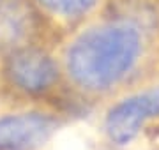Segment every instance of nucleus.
Wrapping results in <instances>:
<instances>
[{
  "label": "nucleus",
  "instance_id": "1",
  "mask_svg": "<svg viewBox=\"0 0 159 150\" xmlns=\"http://www.w3.org/2000/svg\"><path fill=\"white\" fill-rule=\"evenodd\" d=\"M140 55V35L127 25L87 32L67 53V69L81 87L101 90L119 81Z\"/></svg>",
  "mask_w": 159,
  "mask_h": 150
},
{
  "label": "nucleus",
  "instance_id": "2",
  "mask_svg": "<svg viewBox=\"0 0 159 150\" xmlns=\"http://www.w3.org/2000/svg\"><path fill=\"white\" fill-rule=\"evenodd\" d=\"M159 115V88H152L117 104L108 113L106 131L115 143H129L140 127Z\"/></svg>",
  "mask_w": 159,
  "mask_h": 150
},
{
  "label": "nucleus",
  "instance_id": "3",
  "mask_svg": "<svg viewBox=\"0 0 159 150\" xmlns=\"http://www.w3.org/2000/svg\"><path fill=\"white\" fill-rule=\"evenodd\" d=\"M50 117L27 113L0 118V150H32L44 143L55 131Z\"/></svg>",
  "mask_w": 159,
  "mask_h": 150
},
{
  "label": "nucleus",
  "instance_id": "4",
  "mask_svg": "<svg viewBox=\"0 0 159 150\" xmlns=\"http://www.w3.org/2000/svg\"><path fill=\"white\" fill-rule=\"evenodd\" d=\"M7 73L12 83L27 92H43L55 83L58 76L55 62L35 50L16 53L9 60Z\"/></svg>",
  "mask_w": 159,
  "mask_h": 150
},
{
  "label": "nucleus",
  "instance_id": "5",
  "mask_svg": "<svg viewBox=\"0 0 159 150\" xmlns=\"http://www.w3.org/2000/svg\"><path fill=\"white\" fill-rule=\"evenodd\" d=\"M41 4L64 16H80L89 11L96 0H41Z\"/></svg>",
  "mask_w": 159,
  "mask_h": 150
}]
</instances>
